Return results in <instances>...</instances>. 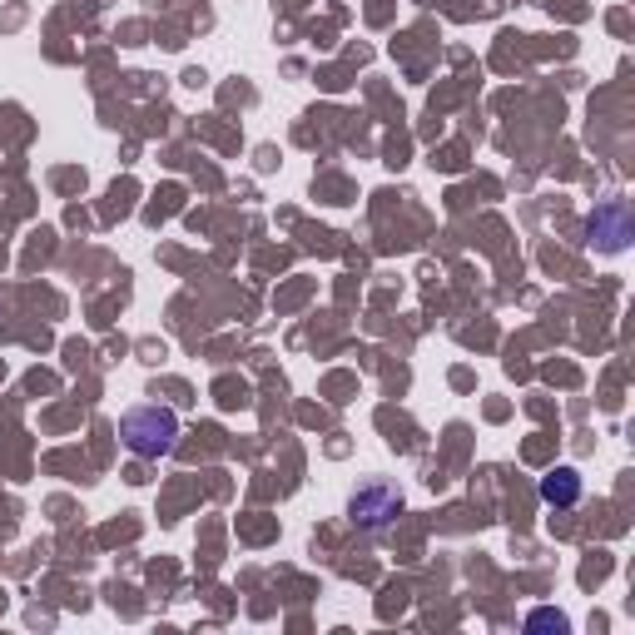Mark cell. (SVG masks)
Returning a JSON list of instances; mask_svg holds the SVG:
<instances>
[{
  "mask_svg": "<svg viewBox=\"0 0 635 635\" xmlns=\"http://www.w3.org/2000/svg\"><path fill=\"white\" fill-rule=\"evenodd\" d=\"M541 502H551V507H576L581 502V477L576 472H551V477H541Z\"/></svg>",
  "mask_w": 635,
  "mask_h": 635,
  "instance_id": "cell-4",
  "label": "cell"
},
{
  "mask_svg": "<svg viewBox=\"0 0 635 635\" xmlns=\"http://www.w3.org/2000/svg\"><path fill=\"white\" fill-rule=\"evenodd\" d=\"M402 511V497L387 487V482H363L358 492H353V521L363 526V531H382V526H392V516Z\"/></svg>",
  "mask_w": 635,
  "mask_h": 635,
  "instance_id": "cell-3",
  "label": "cell"
},
{
  "mask_svg": "<svg viewBox=\"0 0 635 635\" xmlns=\"http://www.w3.org/2000/svg\"><path fill=\"white\" fill-rule=\"evenodd\" d=\"M541 626H556V631H566V621H561V616H551V611H536V616H531V631H541Z\"/></svg>",
  "mask_w": 635,
  "mask_h": 635,
  "instance_id": "cell-5",
  "label": "cell"
},
{
  "mask_svg": "<svg viewBox=\"0 0 635 635\" xmlns=\"http://www.w3.org/2000/svg\"><path fill=\"white\" fill-rule=\"evenodd\" d=\"M586 234H591V244H596V249L621 254V249L631 244V204H626V199H606V204H596V214H591Z\"/></svg>",
  "mask_w": 635,
  "mask_h": 635,
  "instance_id": "cell-2",
  "label": "cell"
},
{
  "mask_svg": "<svg viewBox=\"0 0 635 635\" xmlns=\"http://www.w3.org/2000/svg\"><path fill=\"white\" fill-rule=\"evenodd\" d=\"M120 437L134 457H164L179 442V417L169 407H134L120 422Z\"/></svg>",
  "mask_w": 635,
  "mask_h": 635,
  "instance_id": "cell-1",
  "label": "cell"
}]
</instances>
